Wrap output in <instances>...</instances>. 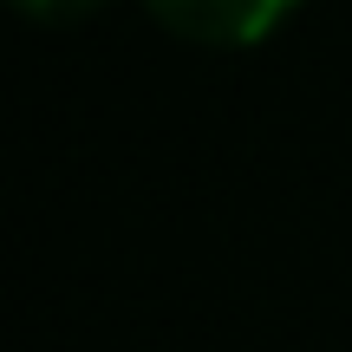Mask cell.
Listing matches in <instances>:
<instances>
[{"mask_svg": "<svg viewBox=\"0 0 352 352\" xmlns=\"http://www.w3.org/2000/svg\"><path fill=\"white\" fill-rule=\"evenodd\" d=\"M144 7L196 46H254L294 13V0H144Z\"/></svg>", "mask_w": 352, "mask_h": 352, "instance_id": "obj_1", "label": "cell"}, {"mask_svg": "<svg viewBox=\"0 0 352 352\" xmlns=\"http://www.w3.org/2000/svg\"><path fill=\"white\" fill-rule=\"evenodd\" d=\"M20 13H33V20H78V13H91L98 0H13Z\"/></svg>", "mask_w": 352, "mask_h": 352, "instance_id": "obj_2", "label": "cell"}]
</instances>
